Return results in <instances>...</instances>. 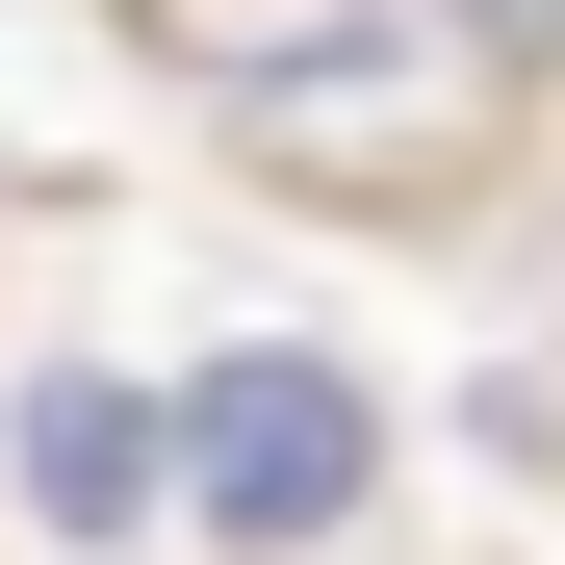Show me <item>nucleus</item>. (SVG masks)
<instances>
[{"label":"nucleus","instance_id":"f257e3e1","mask_svg":"<svg viewBox=\"0 0 565 565\" xmlns=\"http://www.w3.org/2000/svg\"><path fill=\"white\" fill-rule=\"evenodd\" d=\"M180 514H206L232 565H334L360 514H386V386L309 334H232V360H180Z\"/></svg>","mask_w":565,"mask_h":565},{"label":"nucleus","instance_id":"f03ea898","mask_svg":"<svg viewBox=\"0 0 565 565\" xmlns=\"http://www.w3.org/2000/svg\"><path fill=\"white\" fill-rule=\"evenodd\" d=\"M0 489H26L77 565H129L180 514V386H104V360H26V412H0Z\"/></svg>","mask_w":565,"mask_h":565},{"label":"nucleus","instance_id":"7ed1b4c3","mask_svg":"<svg viewBox=\"0 0 565 565\" xmlns=\"http://www.w3.org/2000/svg\"><path fill=\"white\" fill-rule=\"evenodd\" d=\"M437 26H462V52H514L540 104H565V0H437Z\"/></svg>","mask_w":565,"mask_h":565}]
</instances>
